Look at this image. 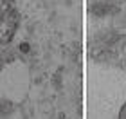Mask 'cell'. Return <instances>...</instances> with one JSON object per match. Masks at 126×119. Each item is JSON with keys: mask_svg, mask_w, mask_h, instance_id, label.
Segmentation results:
<instances>
[{"mask_svg": "<svg viewBox=\"0 0 126 119\" xmlns=\"http://www.w3.org/2000/svg\"><path fill=\"white\" fill-rule=\"evenodd\" d=\"M16 11L11 0H0V42H7L16 29Z\"/></svg>", "mask_w": 126, "mask_h": 119, "instance_id": "obj_1", "label": "cell"}]
</instances>
